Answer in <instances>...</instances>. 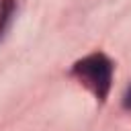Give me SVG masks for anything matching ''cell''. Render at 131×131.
Masks as SVG:
<instances>
[{"instance_id":"1","label":"cell","mask_w":131,"mask_h":131,"mask_svg":"<svg viewBox=\"0 0 131 131\" xmlns=\"http://www.w3.org/2000/svg\"><path fill=\"white\" fill-rule=\"evenodd\" d=\"M72 74L98 100H104L108 96L111 82H113V61L104 53L96 51V53H90V55L78 59L72 68Z\"/></svg>"},{"instance_id":"2","label":"cell","mask_w":131,"mask_h":131,"mask_svg":"<svg viewBox=\"0 0 131 131\" xmlns=\"http://www.w3.org/2000/svg\"><path fill=\"white\" fill-rule=\"evenodd\" d=\"M14 6H16L14 0H0V37L6 31V27L14 14Z\"/></svg>"},{"instance_id":"3","label":"cell","mask_w":131,"mask_h":131,"mask_svg":"<svg viewBox=\"0 0 131 131\" xmlns=\"http://www.w3.org/2000/svg\"><path fill=\"white\" fill-rule=\"evenodd\" d=\"M123 104H125V108H131V86L127 88V92L123 96Z\"/></svg>"}]
</instances>
